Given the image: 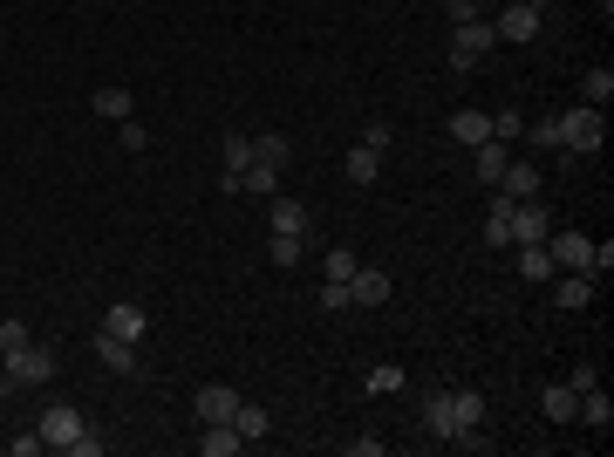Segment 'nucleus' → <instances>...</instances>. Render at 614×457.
Listing matches in <instances>:
<instances>
[{"mask_svg": "<svg viewBox=\"0 0 614 457\" xmlns=\"http://www.w3.org/2000/svg\"><path fill=\"white\" fill-rule=\"evenodd\" d=\"M389 294H396V280H389L383 267H355V273H348V301H355V307H383Z\"/></svg>", "mask_w": 614, "mask_h": 457, "instance_id": "nucleus-6", "label": "nucleus"}, {"mask_svg": "<svg viewBox=\"0 0 614 457\" xmlns=\"http://www.w3.org/2000/svg\"><path fill=\"white\" fill-rule=\"evenodd\" d=\"M492 48H499V35H492V14H485V21H464V28H451V62H458V69L485 62Z\"/></svg>", "mask_w": 614, "mask_h": 457, "instance_id": "nucleus-4", "label": "nucleus"}, {"mask_svg": "<svg viewBox=\"0 0 614 457\" xmlns=\"http://www.w3.org/2000/svg\"><path fill=\"white\" fill-rule=\"evenodd\" d=\"M512 205H519V198L492 191V212H485V246H492V253H505V246H512Z\"/></svg>", "mask_w": 614, "mask_h": 457, "instance_id": "nucleus-12", "label": "nucleus"}, {"mask_svg": "<svg viewBox=\"0 0 614 457\" xmlns=\"http://www.w3.org/2000/svg\"><path fill=\"white\" fill-rule=\"evenodd\" d=\"M505 164H512V144H499V137H485V144L471 151V171H478V185H485V191L505 178Z\"/></svg>", "mask_w": 614, "mask_h": 457, "instance_id": "nucleus-9", "label": "nucleus"}, {"mask_svg": "<svg viewBox=\"0 0 614 457\" xmlns=\"http://www.w3.org/2000/svg\"><path fill=\"white\" fill-rule=\"evenodd\" d=\"M519 273H526V280H553V253H546V239H539V246H519Z\"/></svg>", "mask_w": 614, "mask_h": 457, "instance_id": "nucleus-28", "label": "nucleus"}, {"mask_svg": "<svg viewBox=\"0 0 614 457\" xmlns=\"http://www.w3.org/2000/svg\"><path fill=\"white\" fill-rule=\"evenodd\" d=\"M103 328L123 335V342H144V335H151V321H144V307H137V301H116L110 314H103Z\"/></svg>", "mask_w": 614, "mask_h": 457, "instance_id": "nucleus-13", "label": "nucleus"}, {"mask_svg": "<svg viewBox=\"0 0 614 457\" xmlns=\"http://www.w3.org/2000/svg\"><path fill=\"white\" fill-rule=\"evenodd\" d=\"M267 410H260V403H246V396H239V410H232V430H239V437H246V444H253V437H267Z\"/></svg>", "mask_w": 614, "mask_h": 457, "instance_id": "nucleus-25", "label": "nucleus"}, {"mask_svg": "<svg viewBox=\"0 0 614 457\" xmlns=\"http://www.w3.org/2000/svg\"><path fill=\"white\" fill-rule=\"evenodd\" d=\"M553 301H560L567 314H574V307H587V301H594V280H587V273H560V280H553Z\"/></svg>", "mask_w": 614, "mask_h": 457, "instance_id": "nucleus-22", "label": "nucleus"}, {"mask_svg": "<svg viewBox=\"0 0 614 457\" xmlns=\"http://www.w3.org/2000/svg\"><path fill=\"white\" fill-rule=\"evenodd\" d=\"M526 7H533V14H546V7H553V0H526Z\"/></svg>", "mask_w": 614, "mask_h": 457, "instance_id": "nucleus-42", "label": "nucleus"}, {"mask_svg": "<svg viewBox=\"0 0 614 457\" xmlns=\"http://www.w3.org/2000/svg\"><path fill=\"white\" fill-rule=\"evenodd\" d=\"M267 253H273V267H301L307 239H294V232H273V239H267Z\"/></svg>", "mask_w": 614, "mask_h": 457, "instance_id": "nucleus-29", "label": "nucleus"}, {"mask_svg": "<svg viewBox=\"0 0 614 457\" xmlns=\"http://www.w3.org/2000/svg\"><path fill=\"white\" fill-rule=\"evenodd\" d=\"M7 451H14V457H41V451H48V444H41V430H28V437H14Z\"/></svg>", "mask_w": 614, "mask_h": 457, "instance_id": "nucleus-40", "label": "nucleus"}, {"mask_svg": "<svg viewBox=\"0 0 614 457\" xmlns=\"http://www.w3.org/2000/svg\"><path fill=\"white\" fill-rule=\"evenodd\" d=\"M96 362H103L110 376H130V369H137V342H123V335H110V328H96Z\"/></svg>", "mask_w": 614, "mask_h": 457, "instance_id": "nucleus-11", "label": "nucleus"}, {"mask_svg": "<svg viewBox=\"0 0 614 457\" xmlns=\"http://www.w3.org/2000/svg\"><path fill=\"white\" fill-rule=\"evenodd\" d=\"M546 253H553V267H560V273H587V267H594V239H587V232H553ZM587 280H594V273H587Z\"/></svg>", "mask_w": 614, "mask_h": 457, "instance_id": "nucleus-5", "label": "nucleus"}, {"mask_svg": "<svg viewBox=\"0 0 614 457\" xmlns=\"http://www.w3.org/2000/svg\"><path fill=\"white\" fill-rule=\"evenodd\" d=\"M35 430H41V444H48V451H69V444H76L82 430H89V417H82L76 403H48Z\"/></svg>", "mask_w": 614, "mask_h": 457, "instance_id": "nucleus-3", "label": "nucleus"}, {"mask_svg": "<svg viewBox=\"0 0 614 457\" xmlns=\"http://www.w3.org/2000/svg\"><path fill=\"white\" fill-rule=\"evenodd\" d=\"M601 144H608V110H594V103H587V110H560V157H567V164H574V157H594Z\"/></svg>", "mask_w": 614, "mask_h": 457, "instance_id": "nucleus-1", "label": "nucleus"}, {"mask_svg": "<svg viewBox=\"0 0 614 457\" xmlns=\"http://www.w3.org/2000/svg\"><path fill=\"white\" fill-rule=\"evenodd\" d=\"M580 423H594V430H608L614 423V403H608V389H601V382H594V389H580V410H574Z\"/></svg>", "mask_w": 614, "mask_h": 457, "instance_id": "nucleus-23", "label": "nucleus"}, {"mask_svg": "<svg viewBox=\"0 0 614 457\" xmlns=\"http://www.w3.org/2000/svg\"><path fill=\"white\" fill-rule=\"evenodd\" d=\"M123 151H130V157H137V151H151V130H144L137 116H123Z\"/></svg>", "mask_w": 614, "mask_h": 457, "instance_id": "nucleus-35", "label": "nucleus"}, {"mask_svg": "<svg viewBox=\"0 0 614 457\" xmlns=\"http://www.w3.org/2000/svg\"><path fill=\"white\" fill-rule=\"evenodd\" d=\"M192 410H198V423H232V410H239V389L232 382H205L192 396Z\"/></svg>", "mask_w": 614, "mask_h": 457, "instance_id": "nucleus-7", "label": "nucleus"}, {"mask_svg": "<svg viewBox=\"0 0 614 457\" xmlns=\"http://www.w3.org/2000/svg\"><path fill=\"white\" fill-rule=\"evenodd\" d=\"M492 191H505V198H539V164H519V157H512Z\"/></svg>", "mask_w": 614, "mask_h": 457, "instance_id": "nucleus-20", "label": "nucleus"}, {"mask_svg": "<svg viewBox=\"0 0 614 457\" xmlns=\"http://www.w3.org/2000/svg\"><path fill=\"white\" fill-rule=\"evenodd\" d=\"M342 171H348V185H376V178H383V151H369V144H355V151L342 157Z\"/></svg>", "mask_w": 614, "mask_h": 457, "instance_id": "nucleus-21", "label": "nucleus"}, {"mask_svg": "<svg viewBox=\"0 0 614 457\" xmlns=\"http://www.w3.org/2000/svg\"><path fill=\"white\" fill-rule=\"evenodd\" d=\"M69 457H103V437H96V430H82L76 444H69Z\"/></svg>", "mask_w": 614, "mask_h": 457, "instance_id": "nucleus-41", "label": "nucleus"}, {"mask_svg": "<svg viewBox=\"0 0 614 457\" xmlns=\"http://www.w3.org/2000/svg\"><path fill=\"white\" fill-rule=\"evenodd\" d=\"M321 307H328V314H342V307H355V301H348V280H328V287H321Z\"/></svg>", "mask_w": 614, "mask_h": 457, "instance_id": "nucleus-37", "label": "nucleus"}, {"mask_svg": "<svg viewBox=\"0 0 614 457\" xmlns=\"http://www.w3.org/2000/svg\"><path fill=\"white\" fill-rule=\"evenodd\" d=\"M267 219H273V232L307 239V205H301V198H280V191H273V198H267Z\"/></svg>", "mask_w": 614, "mask_h": 457, "instance_id": "nucleus-17", "label": "nucleus"}, {"mask_svg": "<svg viewBox=\"0 0 614 457\" xmlns=\"http://www.w3.org/2000/svg\"><path fill=\"white\" fill-rule=\"evenodd\" d=\"M451 137H458L464 151H478V144L492 137V110H458L451 116Z\"/></svg>", "mask_w": 614, "mask_h": 457, "instance_id": "nucleus-18", "label": "nucleus"}, {"mask_svg": "<svg viewBox=\"0 0 614 457\" xmlns=\"http://www.w3.org/2000/svg\"><path fill=\"white\" fill-rule=\"evenodd\" d=\"M423 423H430V437H458V410H451V389H430V396H423Z\"/></svg>", "mask_w": 614, "mask_h": 457, "instance_id": "nucleus-16", "label": "nucleus"}, {"mask_svg": "<svg viewBox=\"0 0 614 457\" xmlns=\"http://www.w3.org/2000/svg\"><path fill=\"white\" fill-rule=\"evenodd\" d=\"M239 191H253V198H273V191H280V164H246V171H239Z\"/></svg>", "mask_w": 614, "mask_h": 457, "instance_id": "nucleus-24", "label": "nucleus"}, {"mask_svg": "<svg viewBox=\"0 0 614 457\" xmlns=\"http://www.w3.org/2000/svg\"><path fill=\"white\" fill-rule=\"evenodd\" d=\"M539 410H546V423H574L580 389H574V382H546V389H539Z\"/></svg>", "mask_w": 614, "mask_h": 457, "instance_id": "nucleus-14", "label": "nucleus"}, {"mask_svg": "<svg viewBox=\"0 0 614 457\" xmlns=\"http://www.w3.org/2000/svg\"><path fill=\"white\" fill-rule=\"evenodd\" d=\"M89 110L103 116V123H123V116L137 110V96H130V89H123V82H103V89H96V96H89Z\"/></svg>", "mask_w": 614, "mask_h": 457, "instance_id": "nucleus-15", "label": "nucleus"}, {"mask_svg": "<svg viewBox=\"0 0 614 457\" xmlns=\"http://www.w3.org/2000/svg\"><path fill=\"white\" fill-rule=\"evenodd\" d=\"M614 96V69H587V103H594V110H601V103H608Z\"/></svg>", "mask_w": 614, "mask_h": 457, "instance_id": "nucleus-33", "label": "nucleus"}, {"mask_svg": "<svg viewBox=\"0 0 614 457\" xmlns=\"http://www.w3.org/2000/svg\"><path fill=\"white\" fill-rule=\"evenodd\" d=\"M492 137H499V144H519V137H526V116L519 110H492Z\"/></svg>", "mask_w": 614, "mask_h": 457, "instance_id": "nucleus-31", "label": "nucleus"}, {"mask_svg": "<svg viewBox=\"0 0 614 457\" xmlns=\"http://www.w3.org/2000/svg\"><path fill=\"white\" fill-rule=\"evenodd\" d=\"M403 369H396V362H383V369H369V376H362V389H369V396H396V389H403Z\"/></svg>", "mask_w": 614, "mask_h": 457, "instance_id": "nucleus-30", "label": "nucleus"}, {"mask_svg": "<svg viewBox=\"0 0 614 457\" xmlns=\"http://www.w3.org/2000/svg\"><path fill=\"white\" fill-rule=\"evenodd\" d=\"M526 137H533L539 151H560V116H539V123H526Z\"/></svg>", "mask_w": 614, "mask_h": 457, "instance_id": "nucleus-32", "label": "nucleus"}, {"mask_svg": "<svg viewBox=\"0 0 614 457\" xmlns=\"http://www.w3.org/2000/svg\"><path fill=\"white\" fill-rule=\"evenodd\" d=\"M546 239V205L539 198H519L512 205V246H539Z\"/></svg>", "mask_w": 614, "mask_h": 457, "instance_id": "nucleus-10", "label": "nucleus"}, {"mask_svg": "<svg viewBox=\"0 0 614 457\" xmlns=\"http://www.w3.org/2000/svg\"><path fill=\"white\" fill-rule=\"evenodd\" d=\"M355 267H362V260H355V246H328V280H348Z\"/></svg>", "mask_w": 614, "mask_h": 457, "instance_id": "nucleus-34", "label": "nucleus"}, {"mask_svg": "<svg viewBox=\"0 0 614 457\" xmlns=\"http://www.w3.org/2000/svg\"><path fill=\"white\" fill-rule=\"evenodd\" d=\"M21 342H35V335H28V321H0V355H7V348H21Z\"/></svg>", "mask_w": 614, "mask_h": 457, "instance_id": "nucleus-38", "label": "nucleus"}, {"mask_svg": "<svg viewBox=\"0 0 614 457\" xmlns=\"http://www.w3.org/2000/svg\"><path fill=\"white\" fill-rule=\"evenodd\" d=\"M444 14H451V28H464V21H485V7H478V0H444Z\"/></svg>", "mask_w": 614, "mask_h": 457, "instance_id": "nucleus-36", "label": "nucleus"}, {"mask_svg": "<svg viewBox=\"0 0 614 457\" xmlns=\"http://www.w3.org/2000/svg\"><path fill=\"white\" fill-rule=\"evenodd\" d=\"M342 451H348V457H383V437H348Z\"/></svg>", "mask_w": 614, "mask_h": 457, "instance_id": "nucleus-39", "label": "nucleus"}, {"mask_svg": "<svg viewBox=\"0 0 614 457\" xmlns=\"http://www.w3.org/2000/svg\"><path fill=\"white\" fill-rule=\"evenodd\" d=\"M492 35H499V41H533L539 35V14L526 7V0H512V7L492 14Z\"/></svg>", "mask_w": 614, "mask_h": 457, "instance_id": "nucleus-8", "label": "nucleus"}, {"mask_svg": "<svg viewBox=\"0 0 614 457\" xmlns=\"http://www.w3.org/2000/svg\"><path fill=\"white\" fill-rule=\"evenodd\" d=\"M48 376H55V348L21 342L0 355V389H28V382H48Z\"/></svg>", "mask_w": 614, "mask_h": 457, "instance_id": "nucleus-2", "label": "nucleus"}, {"mask_svg": "<svg viewBox=\"0 0 614 457\" xmlns=\"http://www.w3.org/2000/svg\"><path fill=\"white\" fill-rule=\"evenodd\" d=\"M219 157H226L219 171H246V164H253V137H246V130H226V144H219Z\"/></svg>", "mask_w": 614, "mask_h": 457, "instance_id": "nucleus-26", "label": "nucleus"}, {"mask_svg": "<svg viewBox=\"0 0 614 457\" xmlns=\"http://www.w3.org/2000/svg\"><path fill=\"white\" fill-rule=\"evenodd\" d=\"M246 451V437L232 430V423H205V437H198V457H239Z\"/></svg>", "mask_w": 614, "mask_h": 457, "instance_id": "nucleus-19", "label": "nucleus"}, {"mask_svg": "<svg viewBox=\"0 0 614 457\" xmlns=\"http://www.w3.org/2000/svg\"><path fill=\"white\" fill-rule=\"evenodd\" d=\"M287 157H294V144H287L280 130H267V137H253V164H280V171H287Z\"/></svg>", "mask_w": 614, "mask_h": 457, "instance_id": "nucleus-27", "label": "nucleus"}]
</instances>
